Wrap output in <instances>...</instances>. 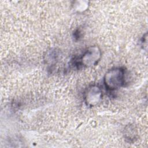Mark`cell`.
Masks as SVG:
<instances>
[{"label": "cell", "instance_id": "1", "mask_svg": "<svg viewBox=\"0 0 148 148\" xmlns=\"http://www.w3.org/2000/svg\"><path fill=\"white\" fill-rule=\"evenodd\" d=\"M103 82L106 88L113 91L122 87L125 83V71L122 68H114L109 70L105 75Z\"/></svg>", "mask_w": 148, "mask_h": 148}, {"label": "cell", "instance_id": "2", "mask_svg": "<svg viewBox=\"0 0 148 148\" xmlns=\"http://www.w3.org/2000/svg\"><path fill=\"white\" fill-rule=\"evenodd\" d=\"M101 52L97 46L88 47L77 62V65L90 67L95 65L101 58Z\"/></svg>", "mask_w": 148, "mask_h": 148}, {"label": "cell", "instance_id": "3", "mask_svg": "<svg viewBox=\"0 0 148 148\" xmlns=\"http://www.w3.org/2000/svg\"><path fill=\"white\" fill-rule=\"evenodd\" d=\"M102 92L101 88L96 85H92L87 88L84 94V99L87 105L90 106L97 105L102 100Z\"/></svg>", "mask_w": 148, "mask_h": 148}]
</instances>
